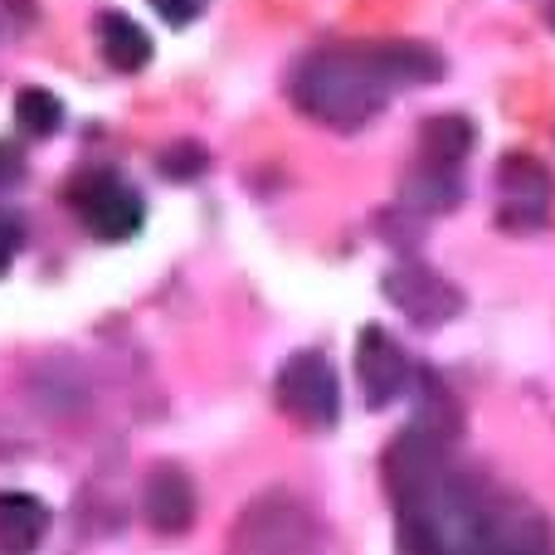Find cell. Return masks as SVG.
I'll return each mask as SVG.
<instances>
[{
	"label": "cell",
	"instance_id": "e0dca14e",
	"mask_svg": "<svg viewBox=\"0 0 555 555\" xmlns=\"http://www.w3.org/2000/svg\"><path fill=\"white\" fill-rule=\"evenodd\" d=\"M546 20H551V29H555V0H551V10H546Z\"/></svg>",
	"mask_w": 555,
	"mask_h": 555
},
{
	"label": "cell",
	"instance_id": "8fae6325",
	"mask_svg": "<svg viewBox=\"0 0 555 555\" xmlns=\"http://www.w3.org/2000/svg\"><path fill=\"white\" fill-rule=\"evenodd\" d=\"M49 531V507L29 492H0V551L29 555Z\"/></svg>",
	"mask_w": 555,
	"mask_h": 555
},
{
	"label": "cell",
	"instance_id": "8992f818",
	"mask_svg": "<svg viewBox=\"0 0 555 555\" xmlns=\"http://www.w3.org/2000/svg\"><path fill=\"white\" fill-rule=\"evenodd\" d=\"M385 297L420 326L449 322V317L463 307L459 287H453L449 278H439L434 269H424V263H400V269L385 273Z\"/></svg>",
	"mask_w": 555,
	"mask_h": 555
},
{
	"label": "cell",
	"instance_id": "9a60e30c",
	"mask_svg": "<svg viewBox=\"0 0 555 555\" xmlns=\"http://www.w3.org/2000/svg\"><path fill=\"white\" fill-rule=\"evenodd\" d=\"M152 10L166 20V25H191V20H201L205 0H152Z\"/></svg>",
	"mask_w": 555,
	"mask_h": 555
},
{
	"label": "cell",
	"instance_id": "5b68a950",
	"mask_svg": "<svg viewBox=\"0 0 555 555\" xmlns=\"http://www.w3.org/2000/svg\"><path fill=\"white\" fill-rule=\"evenodd\" d=\"M356 375H361L365 404H375V410L395 404L414 380L410 356H404V346L385 326H365L361 332V341H356Z\"/></svg>",
	"mask_w": 555,
	"mask_h": 555
},
{
	"label": "cell",
	"instance_id": "4fadbf2b",
	"mask_svg": "<svg viewBox=\"0 0 555 555\" xmlns=\"http://www.w3.org/2000/svg\"><path fill=\"white\" fill-rule=\"evenodd\" d=\"M162 171L171 176V181H195V176L205 171V152H201L195 142L166 146V152H162Z\"/></svg>",
	"mask_w": 555,
	"mask_h": 555
},
{
	"label": "cell",
	"instance_id": "5bb4252c",
	"mask_svg": "<svg viewBox=\"0 0 555 555\" xmlns=\"http://www.w3.org/2000/svg\"><path fill=\"white\" fill-rule=\"evenodd\" d=\"M20 240H25V224H20L10 210H0V278H5V273H10V263H15Z\"/></svg>",
	"mask_w": 555,
	"mask_h": 555
},
{
	"label": "cell",
	"instance_id": "30bf717a",
	"mask_svg": "<svg viewBox=\"0 0 555 555\" xmlns=\"http://www.w3.org/2000/svg\"><path fill=\"white\" fill-rule=\"evenodd\" d=\"M473 142H478V132H473L468 117H459V113L429 117L424 132H420V166H434V171H459L463 156L473 152Z\"/></svg>",
	"mask_w": 555,
	"mask_h": 555
},
{
	"label": "cell",
	"instance_id": "3957f363",
	"mask_svg": "<svg viewBox=\"0 0 555 555\" xmlns=\"http://www.w3.org/2000/svg\"><path fill=\"white\" fill-rule=\"evenodd\" d=\"M278 404L307 429H332L341 414V385L322 351H297L278 371Z\"/></svg>",
	"mask_w": 555,
	"mask_h": 555
},
{
	"label": "cell",
	"instance_id": "277c9868",
	"mask_svg": "<svg viewBox=\"0 0 555 555\" xmlns=\"http://www.w3.org/2000/svg\"><path fill=\"white\" fill-rule=\"evenodd\" d=\"M498 224L502 230H537L546 220V205H551V171L527 152H512L502 156V171H498Z\"/></svg>",
	"mask_w": 555,
	"mask_h": 555
},
{
	"label": "cell",
	"instance_id": "7c38bea8",
	"mask_svg": "<svg viewBox=\"0 0 555 555\" xmlns=\"http://www.w3.org/2000/svg\"><path fill=\"white\" fill-rule=\"evenodd\" d=\"M15 122L25 137H54L64 122V103L49 88H20L15 93Z\"/></svg>",
	"mask_w": 555,
	"mask_h": 555
},
{
	"label": "cell",
	"instance_id": "2e32d148",
	"mask_svg": "<svg viewBox=\"0 0 555 555\" xmlns=\"http://www.w3.org/2000/svg\"><path fill=\"white\" fill-rule=\"evenodd\" d=\"M15 176H20L15 152H5V146H0V181H15Z\"/></svg>",
	"mask_w": 555,
	"mask_h": 555
},
{
	"label": "cell",
	"instance_id": "6da1fadb",
	"mask_svg": "<svg viewBox=\"0 0 555 555\" xmlns=\"http://www.w3.org/2000/svg\"><path fill=\"white\" fill-rule=\"evenodd\" d=\"M443 74V59L429 44L410 39H385V44H346V49H317L293 74V103L307 117L351 132L371 122L385 107L390 88L400 83H434Z\"/></svg>",
	"mask_w": 555,
	"mask_h": 555
},
{
	"label": "cell",
	"instance_id": "52a82bcc",
	"mask_svg": "<svg viewBox=\"0 0 555 555\" xmlns=\"http://www.w3.org/2000/svg\"><path fill=\"white\" fill-rule=\"evenodd\" d=\"M302 512L293 507L287 498H263L249 507V517L240 521L234 531V555H297L302 551Z\"/></svg>",
	"mask_w": 555,
	"mask_h": 555
},
{
	"label": "cell",
	"instance_id": "9c48e42d",
	"mask_svg": "<svg viewBox=\"0 0 555 555\" xmlns=\"http://www.w3.org/2000/svg\"><path fill=\"white\" fill-rule=\"evenodd\" d=\"M98 44H103V59L117 74H137V68L152 64V35L132 15H122V10H103L98 15Z\"/></svg>",
	"mask_w": 555,
	"mask_h": 555
},
{
	"label": "cell",
	"instance_id": "7a4b0ae2",
	"mask_svg": "<svg viewBox=\"0 0 555 555\" xmlns=\"http://www.w3.org/2000/svg\"><path fill=\"white\" fill-rule=\"evenodd\" d=\"M68 205L83 220V230L103 244H122L142 230L146 205L142 195L127 181H117L113 171H83L74 185H68Z\"/></svg>",
	"mask_w": 555,
	"mask_h": 555
},
{
	"label": "cell",
	"instance_id": "ba28073f",
	"mask_svg": "<svg viewBox=\"0 0 555 555\" xmlns=\"http://www.w3.org/2000/svg\"><path fill=\"white\" fill-rule=\"evenodd\" d=\"M142 512H146V521H152L156 531H166V537L185 531L195 521V482H191V473L176 468V463H156V468L146 473V482H142Z\"/></svg>",
	"mask_w": 555,
	"mask_h": 555
}]
</instances>
